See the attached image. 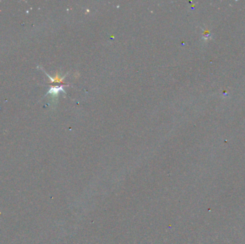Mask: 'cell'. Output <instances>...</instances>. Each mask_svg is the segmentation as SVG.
Wrapping results in <instances>:
<instances>
[{
	"label": "cell",
	"instance_id": "6da1fadb",
	"mask_svg": "<svg viewBox=\"0 0 245 244\" xmlns=\"http://www.w3.org/2000/svg\"><path fill=\"white\" fill-rule=\"evenodd\" d=\"M60 92H62L64 93L65 92V90L63 89V86H62V85H55V86H54V85H51L50 89H49V91L47 92L45 96H47V95H49V94H51L53 97H57L58 96V95H59V93Z\"/></svg>",
	"mask_w": 245,
	"mask_h": 244
}]
</instances>
